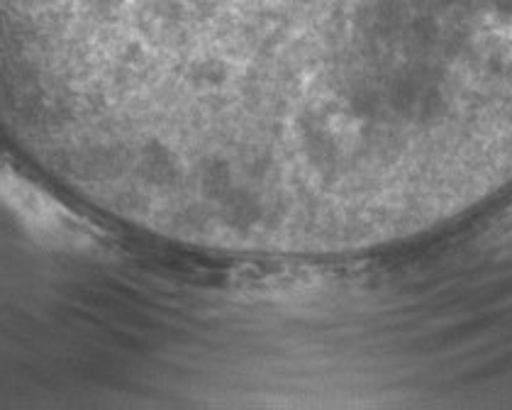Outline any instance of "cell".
Returning a JSON list of instances; mask_svg holds the SVG:
<instances>
[{
	"mask_svg": "<svg viewBox=\"0 0 512 410\" xmlns=\"http://www.w3.org/2000/svg\"><path fill=\"white\" fill-rule=\"evenodd\" d=\"M0 113L115 225L369 252L512 184V0H0Z\"/></svg>",
	"mask_w": 512,
	"mask_h": 410,
	"instance_id": "cell-1",
	"label": "cell"
}]
</instances>
